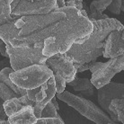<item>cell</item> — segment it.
Returning <instances> with one entry per match:
<instances>
[{"mask_svg":"<svg viewBox=\"0 0 124 124\" xmlns=\"http://www.w3.org/2000/svg\"><path fill=\"white\" fill-rule=\"evenodd\" d=\"M54 11L64 13L66 16L55 24L51 36L44 40L42 54L46 57L67 52L72 44L88 36L93 31L92 23L82 16L79 10L63 6Z\"/></svg>","mask_w":124,"mask_h":124,"instance_id":"1","label":"cell"},{"mask_svg":"<svg viewBox=\"0 0 124 124\" xmlns=\"http://www.w3.org/2000/svg\"><path fill=\"white\" fill-rule=\"evenodd\" d=\"M93 24V31L83 43H73L70 49L64 54L73 63L85 64L96 61L102 56L104 50L105 40L112 31L124 30V26L119 20L107 18L102 20L89 19Z\"/></svg>","mask_w":124,"mask_h":124,"instance_id":"2","label":"cell"},{"mask_svg":"<svg viewBox=\"0 0 124 124\" xmlns=\"http://www.w3.org/2000/svg\"><path fill=\"white\" fill-rule=\"evenodd\" d=\"M65 16L64 13L58 11L46 15L23 16V24L18 35L10 44L16 48L44 45V40L51 36L55 24Z\"/></svg>","mask_w":124,"mask_h":124,"instance_id":"3","label":"cell"},{"mask_svg":"<svg viewBox=\"0 0 124 124\" xmlns=\"http://www.w3.org/2000/svg\"><path fill=\"white\" fill-rule=\"evenodd\" d=\"M56 94L59 100L71 106L81 115L95 124H108L113 122L104 111L94 104L92 101L83 96L73 94L68 91H63L61 93Z\"/></svg>","mask_w":124,"mask_h":124,"instance_id":"4","label":"cell"},{"mask_svg":"<svg viewBox=\"0 0 124 124\" xmlns=\"http://www.w3.org/2000/svg\"><path fill=\"white\" fill-rule=\"evenodd\" d=\"M44 45L31 47H13L11 44H6V52L8 54L10 66L14 71L32 65H45L49 57L42 54Z\"/></svg>","mask_w":124,"mask_h":124,"instance_id":"5","label":"cell"},{"mask_svg":"<svg viewBox=\"0 0 124 124\" xmlns=\"http://www.w3.org/2000/svg\"><path fill=\"white\" fill-rule=\"evenodd\" d=\"M52 76V71L45 65H32L12 72L9 78L16 86L30 90L44 84Z\"/></svg>","mask_w":124,"mask_h":124,"instance_id":"6","label":"cell"},{"mask_svg":"<svg viewBox=\"0 0 124 124\" xmlns=\"http://www.w3.org/2000/svg\"><path fill=\"white\" fill-rule=\"evenodd\" d=\"M11 13L15 16H34L46 15L57 8L56 0H40L25 1L14 0L11 5Z\"/></svg>","mask_w":124,"mask_h":124,"instance_id":"7","label":"cell"},{"mask_svg":"<svg viewBox=\"0 0 124 124\" xmlns=\"http://www.w3.org/2000/svg\"><path fill=\"white\" fill-rule=\"evenodd\" d=\"M26 95L31 101L35 102L32 106L35 117L37 119L40 118V112L44 106L56 95L54 77L52 76L49 80L37 88L26 90Z\"/></svg>","mask_w":124,"mask_h":124,"instance_id":"8","label":"cell"},{"mask_svg":"<svg viewBox=\"0 0 124 124\" xmlns=\"http://www.w3.org/2000/svg\"><path fill=\"white\" fill-rule=\"evenodd\" d=\"M124 69V55L111 59L109 61L103 63L94 73H92L91 83L93 87L99 89L111 82L112 78L116 74Z\"/></svg>","mask_w":124,"mask_h":124,"instance_id":"9","label":"cell"},{"mask_svg":"<svg viewBox=\"0 0 124 124\" xmlns=\"http://www.w3.org/2000/svg\"><path fill=\"white\" fill-rule=\"evenodd\" d=\"M97 100L98 103L101 106V109L104 110L107 113H109L110 118L113 122L117 123L119 122L118 117L115 114H113L112 112L108 110L109 104L112 99L120 98L124 99V85L121 83L116 82H109L105 85L100 87L97 93Z\"/></svg>","mask_w":124,"mask_h":124,"instance_id":"10","label":"cell"},{"mask_svg":"<svg viewBox=\"0 0 124 124\" xmlns=\"http://www.w3.org/2000/svg\"><path fill=\"white\" fill-rule=\"evenodd\" d=\"M45 66L50 68L53 74H59L64 78L66 83L71 82L77 76V70L73 62L70 61L64 53H57L49 57L45 62Z\"/></svg>","mask_w":124,"mask_h":124,"instance_id":"11","label":"cell"},{"mask_svg":"<svg viewBox=\"0 0 124 124\" xmlns=\"http://www.w3.org/2000/svg\"><path fill=\"white\" fill-rule=\"evenodd\" d=\"M121 55H124V30L112 31L106 38L102 56L114 59Z\"/></svg>","mask_w":124,"mask_h":124,"instance_id":"12","label":"cell"},{"mask_svg":"<svg viewBox=\"0 0 124 124\" xmlns=\"http://www.w3.org/2000/svg\"><path fill=\"white\" fill-rule=\"evenodd\" d=\"M22 16H16L13 20L0 25V40L4 43L10 44L14 39L18 35V32L23 24Z\"/></svg>","mask_w":124,"mask_h":124,"instance_id":"13","label":"cell"},{"mask_svg":"<svg viewBox=\"0 0 124 124\" xmlns=\"http://www.w3.org/2000/svg\"><path fill=\"white\" fill-rule=\"evenodd\" d=\"M36 121L37 118L35 117L33 109L31 105L23 106L18 112L8 117L10 124H33Z\"/></svg>","mask_w":124,"mask_h":124,"instance_id":"14","label":"cell"},{"mask_svg":"<svg viewBox=\"0 0 124 124\" xmlns=\"http://www.w3.org/2000/svg\"><path fill=\"white\" fill-rule=\"evenodd\" d=\"M68 84L73 87L75 91L80 92V96L92 97L94 93V87L88 78H79L78 76H76L74 79Z\"/></svg>","mask_w":124,"mask_h":124,"instance_id":"15","label":"cell"},{"mask_svg":"<svg viewBox=\"0 0 124 124\" xmlns=\"http://www.w3.org/2000/svg\"><path fill=\"white\" fill-rule=\"evenodd\" d=\"M14 72L12 68H3L1 71H0V83H4L5 85H6L7 86L11 88L15 93H16L18 95L23 96L26 94V90L25 89H23V88H20V87L16 86V85L13 83L12 81L10 80L9 78V75Z\"/></svg>","mask_w":124,"mask_h":124,"instance_id":"16","label":"cell"},{"mask_svg":"<svg viewBox=\"0 0 124 124\" xmlns=\"http://www.w3.org/2000/svg\"><path fill=\"white\" fill-rule=\"evenodd\" d=\"M108 110L118 117L119 122L124 124V99H112L109 104Z\"/></svg>","mask_w":124,"mask_h":124,"instance_id":"17","label":"cell"},{"mask_svg":"<svg viewBox=\"0 0 124 124\" xmlns=\"http://www.w3.org/2000/svg\"><path fill=\"white\" fill-rule=\"evenodd\" d=\"M23 107V105L19 99V97L12 98V99L3 102L4 111L6 112V114L7 115V117H10L11 115L16 113V112H18L19 110L22 109Z\"/></svg>","mask_w":124,"mask_h":124,"instance_id":"18","label":"cell"},{"mask_svg":"<svg viewBox=\"0 0 124 124\" xmlns=\"http://www.w3.org/2000/svg\"><path fill=\"white\" fill-rule=\"evenodd\" d=\"M112 1V0H93L90 5L89 11L91 14H102Z\"/></svg>","mask_w":124,"mask_h":124,"instance_id":"19","label":"cell"},{"mask_svg":"<svg viewBox=\"0 0 124 124\" xmlns=\"http://www.w3.org/2000/svg\"><path fill=\"white\" fill-rule=\"evenodd\" d=\"M40 118H60V115L59 114L52 102H49L40 112Z\"/></svg>","mask_w":124,"mask_h":124,"instance_id":"20","label":"cell"},{"mask_svg":"<svg viewBox=\"0 0 124 124\" xmlns=\"http://www.w3.org/2000/svg\"><path fill=\"white\" fill-rule=\"evenodd\" d=\"M16 97H20V95L15 93L11 88H9L4 83H0V98L3 102Z\"/></svg>","mask_w":124,"mask_h":124,"instance_id":"21","label":"cell"},{"mask_svg":"<svg viewBox=\"0 0 124 124\" xmlns=\"http://www.w3.org/2000/svg\"><path fill=\"white\" fill-rule=\"evenodd\" d=\"M124 0H112V3L108 6L109 11L113 15H120L121 11L124 10Z\"/></svg>","mask_w":124,"mask_h":124,"instance_id":"22","label":"cell"},{"mask_svg":"<svg viewBox=\"0 0 124 124\" xmlns=\"http://www.w3.org/2000/svg\"><path fill=\"white\" fill-rule=\"evenodd\" d=\"M54 81H55V87H56V93H61L65 91L66 88V80L59 74H53Z\"/></svg>","mask_w":124,"mask_h":124,"instance_id":"23","label":"cell"},{"mask_svg":"<svg viewBox=\"0 0 124 124\" xmlns=\"http://www.w3.org/2000/svg\"><path fill=\"white\" fill-rule=\"evenodd\" d=\"M33 124H65L60 118H39Z\"/></svg>","mask_w":124,"mask_h":124,"instance_id":"24","label":"cell"},{"mask_svg":"<svg viewBox=\"0 0 124 124\" xmlns=\"http://www.w3.org/2000/svg\"><path fill=\"white\" fill-rule=\"evenodd\" d=\"M65 6L74 7L80 11L83 9V0H68L65 2Z\"/></svg>","mask_w":124,"mask_h":124,"instance_id":"25","label":"cell"},{"mask_svg":"<svg viewBox=\"0 0 124 124\" xmlns=\"http://www.w3.org/2000/svg\"><path fill=\"white\" fill-rule=\"evenodd\" d=\"M87 17L88 19H93V20H102V19L109 18V16L104 14H91V13L87 15Z\"/></svg>","mask_w":124,"mask_h":124,"instance_id":"26","label":"cell"},{"mask_svg":"<svg viewBox=\"0 0 124 124\" xmlns=\"http://www.w3.org/2000/svg\"><path fill=\"white\" fill-rule=\"evenodd\" d=\"M0 54L3 57L8 59V54L6 52V44L4 43L2 40H0Z\"/></svg>","mask_w":124,"mask_h":124,"instance_id":"27","label":"cell"},{"mask_svg":"<svg viewBox=\"0 0 124 124\" xmlns=\"http://www.w3.org/2000/svg\"><path fill=\"white\" fill-rule=\"evenodd\" d=\"M10 65V61H9V59H2L1 61H0V71L5 68H7L8 66Z\"/></svg>","mask_w":124,"mask_h":124,"instance_id":"28","label":"cell"},{"mask_svg":"<svg viewBox=\"0 0 124 124\" xmlns=\"http://www.w3.org/2000/svg\"><path fill=\"white\" fill-rule=\"evenodd\" d=\"M7 118H8V117H7V115L6 114V112L4 111L3 102H0V119H1V120H6Z\"/></svg>","mask_w":124,"mask_h":124,"instance_id":"29","label":"cell"},{"mask_svg":"<svg viewBox=\"0 0 124 124\" xmlns=\"http://www.w3.org/2000/svg\"><path fill=\"white\" fill-rule=\"evenodd\" d=\"M57 2V8H60L65 6V0H56Z\"/></svg>","mask_w":124,"mask_h":124,"instance_id":"30","label":"cell"},{"mask_svg":"<svg viewBox=\"0 0 124 124\" xmlns=\"http://www.w3.org/2000/svg\"><path fill=\"white\" fill-rule=\"evenodd\" d=\"M50 102H52V104L54 105V107L56 108L57 111H59V104H58V102H57V101H56V97H55V96L53 97L52 99L50 100Z\"/></svg>","mask_w":124,"mask_h":124,"instance_id":"31","label":"cell"},{"mask_svg":"<svg viewBox=\"0 0 124 124\" xmlns=\"http://www.w3.org/2000/svg\"><path fill=\"white\" fill-rule=\"evenodd\" d=\"M80 14H81V15H82L83 16H84V17H86V18H88V17H87V13L85 12V11L84 9L80 10Z\"/></svg>","mask_w":124,"mask_h":124,"instance_id":"32","label":"cell"},{"mask_svg":"<svg viewBox=\"0 0 124 124\" xmlns=\"http://www.w3.org/2000/svg\"><path fill=\"white\" fill-rule=\"evenodd\" d=\"M0 124H10L8 122V121H6V120H1L0 119Z\"/></svg>","mask_w":124,"mask_h":124,"instance_id":"33","label":"cell"},{"mask_svg":"<svg viewBox=\"0 0 124 124\" xmlns=\"http://www.w3.org/2000/svg\"><path fill=\"white\" fill-rule=\"evenodd\" d=\"M108 124H117V123H115V122H111V123H108Z\"/></svg>","mask_w":124,"mask_h":124,"instance_id":"34","label":"cell"}]
</instances>
